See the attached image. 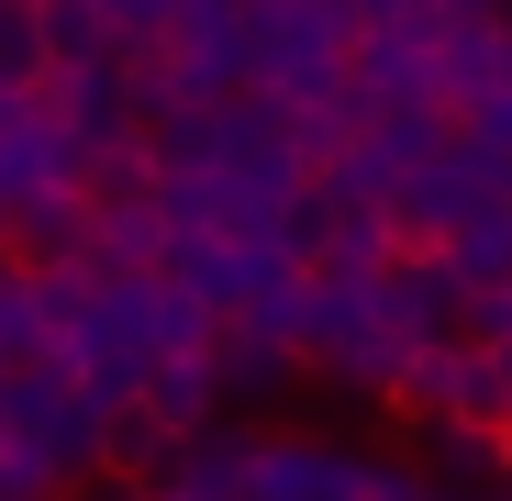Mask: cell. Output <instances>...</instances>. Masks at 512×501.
Listing matches in <instances>:
<instances>
[{
  "mask_svg": "<svg viewBox=\"0 0 512 501\" xmlns=\"http://www.w3.org/2000/svg\"><path fill=\"white\" fill-rule=\"evenodd\" d=\"M357 0H256V101L312 112L357 90Z\"/></svg>",
  "mask_w": 512,
  "mask_h": 501,
  "instance_id": "1",
  "label": "cell"
},
{
  "mask_svg": "<svg viewBox=\"0 0 512 501\" xmlns=\"http://www.w3.org/2000/svg\"><path fill=\"white\" fill-rule=\"evenodd\" d=\"M0 390H12V446H23L56 490H67V479H90V468H112V412L90 401V379H78L67 357L12 368Z\"/></svg>",
  "mask_w": 512,
  "mask_h": 501,
  "instance_id": "2",
  "label": "cell"
},
{
  "mask_svg": "<svg viewBox=\"0 0 512 501\" xmlns=\"http://www.w3.org/2000/svg\"><path fill=\"white\" fill-rule=\"evenodd\" d=\"M368 290H379V334H401L412 357L468 346V279L446 268V245H401V257H390Z\"/></svg>",
  "mask_w": 512,
  "mask_h": 501,
  "instance_id": "3",
  "label": "cell"
},
{
  "mask_svg": "<svg viewBox=\"0 0 512 501\" xmlns=\"http://www.w3.org/2000/svg\"><path fill=\"white\" fill-rule=\"evenodd\" d=\"M401 412H423V424H490V435H512V368H501V346H435V357H412Z\"/></svg>",
  "mask_w": 512,
  "mask_h": 501,
  "instance_id": "4",
  "label": "cell"
},
{
  "mask_svg": "<svg viewBox=\"0 0 512 501\" xmlns=\"http://www.w3.org/2000/svg\"><path fill=\"white\" fill-rule=\"evenodd\" d=\"M368 490V446L346 435H268L256 457V501H357Z\"/></svg>",
  "mask_w": 512,
  "mask_h": 501,
  "instance_id": "5",
  "label": "cell"
},
{
  "mask_svg": "<svg viewBox=\"0 0 512 501\" xmlns=\"http://www.w3.org/2000/svg\"><path fill=\"white\" fill-rule=\"evenodd\" d=\"M412 468L457 501H512V435H490V424H423Z\"/></svg>",
  "mask_w": 512,
  "mask_h": 501,
  "instance_id": "6",
  "label": "cell"
},
{
  "mask_svg": "<svg viewBox=\"0 0 512 501\" xmlns=\"http://www.w3.org/2000/svg\"><path fill=\"white\" fill-rule=\"evenodd\" d=\"M56 123L78 134V145H90V156H112V145H134L145 134V112H134V78H123V56H101V67H67L56 78Z\"/></svg>",
  "mask_w": 512,
  "mask_h": 501,
  "instance_id": "7",
  "label": "cell"
},
{
  "mask_svg": "<svg viewBox=\"0 0 512 501\" xmlns=\"http://www.w3.org/2000/svg\"><path fill=\"white\" fill-rule=\"evenodd\" d=\"M90 190H45V201H12V257L23 268H78L90 257Z\"/></svg>",
  "mask_w": 512,
  "mask_h": 501,
  "instance_id": "8",
  "label": "cell"
},
{
  "mask_svg": "<svg viewBox=\"0 0 512 501\" xmlns=\"http://www.w3.org/2000/svg\"><path fill=\"white\" fill-rule=\"evenodd\" d=\"M212 379H223V424H245V412L290 401L301 357H290V346H268V334H223V346H212Z\"/></svg>",
  "mask_w": 512,
  "mask_h": 501,
  "instance_id": "9",
  "label": "cell"
},
{
  "mask_svg": "<svg viewBox=\"0 0 512 501\" xmlns=\"http://www.w3.org/2000/svg\"><path fill=\"white\" fill-rule=\"evenodd\" d=\"M490 90H501V23H446V56H435V101L468 123Z\"/></svg>",
  "mask_w": 512,
  "mask_h": 501,
  "instance_id": "10",
  "label": "cell"
},
{
  "mask_svg": "<svg viewBox=\"0 0 512 501\" xmlns=\"http://www.w3.org/2000/svg\"><path fill=\"white\" fill-rule=\"evenodd\" d=\"M145 424H167V435H212L223 424V379H212V357H167L156 368V390H145Z\"/></svg>",
  "mask_w": 512,
  "mask_h": 501,
  "instance_id": "11",
  "label": "cell"
},
{
  "mask_svg": "<svg viewBox=\"0 0 512 501\" xmlns=\"http://www.w3.org/2000/svg\"><path fill=\"white\" fill-rule=\"evenodd\" d=\"M0 90H12V101H45L56 90V45H45L34 0H0Z\"/></svg>",
  "mask_w": 512,
  "mask_h": 501,
  "instance_id": "12",
  "label": "cell"
},
{
  "mask_svg": "<svg viewBox=\"0 0 512 501\" xmlns=\"http://www.w3.org/2000/svg\"><path fill=\"white\" fill-rule=\"evenodd\" d=\"M446 268H457L468 290H512V201H490V212H468V223L446 234Z\"/></svg>",
  "mask_w": 512,
  "mask_h": 501,
  "instance_id": "13",
  "label": "cell"
},
{
  "mask_svg": "<svg viewBox=\"0 0 512 501\" xmlns=\"http://www.w3.org/2000/svg\"><path fill=\"white\" fill-rule=\"evenodd\" d=\"M45 357H56V334H45V312H34V279L0 268V379H12V368H45Z\"/></svg>",
  "mask_w": 512,
  "mask_h": 501,
  "instance_id": "14",
  "label": "cell"
},
{
  "mask_svg": "<svg viewBox=\"0 0 512 501\" xmlns=\"http://www.w3.org/2000/svg\"><path fill=\"white\" fill-rule=\"evenodd\" d=\"M212 346H223V312L190 301L179 279H156V357H212Z\"/></svg>",
  "mask_w": 512,
  "mask_h": 501,
  "instance_id": "15",
  "label": "cell"
},
{
  "mask_svg": "<svg viewBox=\"0 0 512 501\" xmlns=\"http://www.w3.org/2000/svg\"><path fill=\"white\" fill-rule=\"evenodd\" d=\"M357 501H435V479H423L412 457H368V490Z\"/></svg>",
  "mask_w": 512,
  "mask_h": 501,
  "instance_id": "16",
  "label": "cell"
},
{
  "mask_svg": "<svg viewBox=\"0 0 512 501\" xmlns=\"http://www.w3.org/2000/svg\"><path fill=\"white\" fill-rule=\"evenodd\" d=\"M457 134H468V145H490V156H512V90H490V101L457 123Z\"/></svg>",
  "mask_w": 512,
  "mask_h": 501,
  "instance_id": "17",
  "label": "cell"
},
{
  "mask_svg": "<svg viewBox=\"0 0 512 501\" xmlns=\"http://www.w3.org/2000/svg\"><path fill=\"white\" fill-rule=\"evenodd\" d=\"M501 90H512V23H501Z\"/></svg>",
  "mask_w": 512,
  "mask_h": 501,
  "instance_id": "18",
  "label": "cell"
},
{
  "mask_svg": "<svg viewBox=\"0 0 512 501\" xmlns=\"http://www.w3.org/2000/svg\"><path fill=\"white\" fill-rule=\"evenodd\" d=\"M112 501H167V490H112Z\"/></svg>",
  "mask_w": 512,
  "mask_h": 501,
  "instance_id": "19",
  "label": "cell"
},
{
  "mask_svg": "<svg viewBox=\"0 0 512 501\" xmlns=\"http://www.w3.org/2000/svg\"><path fill=\"white\" fill-rule=\"evenodd\" d=\"M0 245H12V201H0Z\"/></svg>",
  "mask_w": 512,
  "mask_h": 501,
  "instance_id": "20",
  "label": "cell"
},
{
  "mask_svg": "<svg viewBox=\"0 0 512 501\" xmlns=\"http://www.w3.org/2000/svg\"><path fill=\"white\" fill-rule=\"evenodd\" d=\"M435 501H457V490H435Z\"/></svg>",
  "mask_w": 512,
  "mask_h": 501,
  "instance_id": "21",
  "label": "cell"
},
{
  "mask_svg": "<svg viewBox=\"0 0 512 501\" xmlns=\"http://www.w3.org/2000/svg\"><path fill=\"white\" fill-rule=\"evenodd\" d=\"M245 12H256V0H245Z\"/></svg>",
  "mask_w": 512,
  "mask_h": 501,
  "instance_id": "22",
  "label": "cell"
}]
</instances>
